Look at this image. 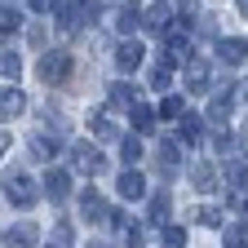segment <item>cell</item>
<instances>
[{"label":"cell","mask_w":248,"mask_h":248,"mask_svg":"<svg viewBox=\"0 0 248 248\" xmlns=\"http://www.w3.org/2000/svg\"><path fill=\"white\" fill-rule=\"evenodd\" d=\"M160 115H164V120H182V115H186V107H182V98H177V93H173V98H164Z\"/></svg>","instance_id":"obj_29"},{"label":"cell","mask_w":248,"mask_h":248,"mask_svg":"<svg viewBox=\"0 0 248 248\" xmlns=\"http://www.w3.org/2000/svg\"><path fill=\"white\" fill-rule=\"evenodd\" d=\"M31 151H36V155H45V160H49V155H58V142H53L49 133H31Z\"/></svg>","instance_id":"obj_20"},{"label":"cell","mask_w":248,"mask_h":248,"mask_svg":"<svg viewBox=\"0 0 248 248\" xmlns=\"http://www.w3.org/2000/svg\"><path fill=\"white\" fill-rule=\"evenodd\" d=\"M18 27H22V14L5 5V14H0V31H5V36H14V31H18Z\"/></svg>","instance_id":"obj_24"},{"label":"cell","mask_w":248,"mask_h":248,"mask_svg":"<svg viewBox=\"0 0 248 248\" xmlns=\"http://www.w3.org/2000/svg\"><path fill=\"white\" fill-rule=\"evenodd\" d=\"M213 146H217V155H222V151H231V133H217V138H213Z\"/></svg>","instance_id":"obj_32"},{"label":"cell","mask_w":248,"mask_h":248,"mask_svg":"<svg viewBox=\"0 0 248 248\" xmlns=\"http://www.w3.org/2000/svg\"><path fill=\"white\" fill-rule=\"evenodd\" d=\"M200 222L204 226H222V208H200Z\"/></svg>","instance_id":"obj_31"},{"label":"cell","mask_w":248,"mask_h":248,"mask_svg":"<svg viewBox=\"0 0 248 248\" xmlns=\"http://www.w3.org/2000/svg\"><path fill=\"white\" fill-rule=\"evenodd\" d=\"M22 107H27V102H22V93H18L14 84H9V89H5V120H9V115H18Z\"/></svg>","instance_id":"obj_27"},{"label":"cell","mask_w":248,"mask_h":248,"mask_svg":"<svg viewBox=\"0 0 248 248\" xmlns=\"http://www.w3.org/2000/svg\"><path fill=\"white\" fill-rule=\"evenodd\" d=\"M217 53H222V62H226V67H239V62L248 58V40H217Z\"/></svg>","instance_id":"obj_12"},{"label":"cell","mask_w":248,"mask_h":248,"mask_svg":"<svg viewBox=\"0 0 248 248\" xmlns=\"http://www.w3.org/2000/svg\"><path fill=\"white\" fill-rule=\"evenodd\" d=\"M120 155H124V164H138V160H142V142H138V138H124V142H120Z\"/></svg>","instance_id":"obj_23"},{"label":"cell","mask_w":248,"mask_h":248,"mask_svg":"<svg viewBox=\"0 0 248 248\" xmlns=\"http://www.w3.org/2000/svg\"><path fill=\"white\" fill-rule=\"evenodd\" d=\"M239 14H244V18H248V0H239Z\"/></svg>","instance_id":"obj_35"},{"label":"cell","mask_w":248,"mask_h":248,"mask_svg":"<svg viewBox=\"0 0 248 248\" xmlns=\"http://www.w3.org/2000/svg\"><path fill=\"white\" fill-rule=\"evenodd\" d=\"M191 182H195V191H200V195H213V186H217V173H213V164H204V160H200V164L191 169Z\"/></svg>","instance_id":"obj_16"},{"label":"cell","mask_w":248,"mask_h":248,"mask_svg":"<svg viewBox=\"0 0 248 248\" xmlns=\"http://www.w3.org/2000/svg\"><path fill=\"white\" fill-rule=\"evenodd\" d=\"M89 248H111V244H102V239H98V244H89Z\"/></svg>","instance_id":"obj_36"},{"label":"cell","mask_w":248,"mask_h":248,"mask_svg":"<svg viewBox=\"0 0 248 248\" xmlns=\"http://www.w3.org/2000/svg\"><path fill=\"white\" fill-rule=\"evenodd\" d=\"M89 129H93V138H98V142H111V138H115L111 111H93V115H89Z\"/></svg>","instance_id":"obj_14"},{"label":"cell","mask_w":248,"mask_h":248,"mask_svg":"<svg viewBox=\"0 0 248 248\" xmlns=\"http://www.w3.org/2000/svg\"><path fill=\"white\" fill-rule=\"evenodd\" d=\"M142 53H146V49H142L138 40H120V49H115V67H120V71H138V67H142Z\"/></svg>","instance_id":"obj_7"},{"label":"cell","mask_w":248,"mask_h":248,"mask_svg":"<svg viewBox=\"0 0 248 248\" xmlns=\"http://www.w3.org/2000/svg\"><path fill=\"white\" fill-rule=\"evenodd\" d=\"M133 129H138V133H151V129H155V111H151L146 102L133 107Z\"/></svg>","instance_id":"obj_19"},{"label":"cell","mask_w":248,"mask_h":248,"mask_svg":"<svg viewBox=\"0 0 248 248\" xmlns=\"http://www.w3.org/2000/svg\"><path fill=\"white\" fill-rule=\"evenodd\" d=\"M115 191H120V200H142L146 195V177L142 173H120V182H115Z\"/></svg>","instance_id":"obj_8"},{"label":"cell","mask_w":248,"mask_h":248,"mask_svg":"<svg viewBox=\"0 0 248 248\" xmlns=\"http://www.w3.org/2000/svg\"><path fill=\"white\" fill-rule=\"evenodd\" d=\"M244 98H248V84H244Z\"/></svg>","instance_id":"obj_38"},{"label":"cell","mask_w":248,"mask_h":248,"mask_svg":"<svg viewBox=\"0 0 248 248\" xmlns=\"http://www.w3.org/2000/svg\"><path fill=\"white\" fill-rule=\"evenodd\" d=\"M200 124H204L200 115H182V120H177V142H186V146H195V142L204 138V129H200Z\"/></svg>","instance_id":"obj_15"},{"label":"cell","mask_w":248,"mask_h":248,"mask_svg":"<svg viewBox=\"0 0 248 248\" xmlns=\"http://www.w3.org/2000/svg\"><path fill=\"white\" fill-rule=\"evenodd\" d=\"M0 71H5V84H14V80L22 76V62H18V53H5V58H0Z\"/></svg>","instance_id":"obj_22"},{"label":"cell","mask_w":248,"mask_h":248,"mask_svg":"<svg viewBox=\"0 0 248 248\" xmlns=\"http://www.w3.org/2000/svg\"><path fill=\"white\" fill-rule=\"evenodd\" d=\"M111 107H138V89L129 84V80H120V84H111Z\"/></svg>","instance_id":"obj_17"},{"label":"cell","mask_w":248,"mask_h":248,"mask_svg":"<svg viewBox=\"0 0 248 248\" xmlns=\"http://www.w3.org/2000/svg\"><path fill=\"white\" fill-rule=\"evenodd\" d=\"M71 5H80V0H67V9H71Z\"/></svg>","instance_id":"obj_37"},{"label":"cell","mask_w":248,"mask_h":248,"mask_svg":"<svg viewBox=\"0 0 248 248\" xmlns=\"http://www.w3.org/2000/svg\"><path fill=\"white\" fill-rule=\"evenodd\" d=\"M208 62L204 58H191V62H186V67H182V80H186V93H208Z\"/></svg>","instance_id":"obj_4"},{"label":"cell","mask_w":248,"mask_h":248,"mask_svg":"<svg viewBox=\"0 0 248 248\" xmlns=\"http://www.w3.org/2000/svg\"><path fill=\"white\" fill-rule=\"evenodd\" d=\"M45 195H49L53 204H62V200L71 195V173H67V169H49V173H45Z\"/></svg>","instance_id":"obj_6"},{"label":"cell","mask_w":248,"mask_h":248,"mask_svg":"<svg viewBox=\"0 0 248 248\" xmlns=\"http://www.w3.org/2000/svg\"><path fill=\"white\" fill-rule=\"evenodd\" d=\"M239 138H244V155H248V124H244V133H239Z\"/></svg>","instance_id":"obj_34"},{"label":"cell","mask_w":248,"mask_h":248,"mask_svg":"<svg viewBox=\"0 0 248 248\" xmlns=\"http://www.w3.org/2000/svg\"><path fill=\"white\" fill-rule=\"evenodd\" d=\"M80 213L89 217V222H111V213H115V208H107V200L89 186V191H80Z\"/></svg>","instance_id":"obj_5"},{"label":"cell","mask_w":248,"mask_h":248,"mask_svg":"<svg viewBox=\"0 0 248 248\" xmlns=\"http://www.w3.org/2000/svg\"><path fill=\"white\" fill-rule=\"evenodd\" d=\"M169 217H173V200H169L164 191H155V200H151V213H146V222L164 231V226H169Z\"/></svg>","instance_id":"obj_10"},{"label":"cell","mask_w":248,"mask_h":248,"mask_svg":"<svg viewBox=\"0 0 248 248\" xmlns=\"http://www.w3.org/2000/svg\"><path fill=\"white\" fill-rule=\"evenodd\" d=\"M222 173H226V182H231L235 191H239V186L248 182V155H235V160H222Z\"/></svg>","instance_id":"obj_13"},{"label":"cell","mask_w":248,"mask_h":248,"mask_svg":"<svg viewBox=\"0 0 248 248\" xmlns=\"http://www.w3.org/2000/svg\"><path fill=\"white\" fill-rule=\"evenodd\" d=\"M160 248H186V231H177V226H164V239H160Z\"/></svg>","instance_id":"obj_30"},{"label":"cell","mask_w":248,"mask_h":248,"mask_svg":"<svg viewBox=\"0 0 248 248\" xmlns=\"http://www.w3.org/2000/svg\"><path fill=\"white\" fill-rule=\"evenodd\" d=\"M49 248H71V226H67V222H58V226H53Z\"/></svg>","instance_id":"obj_25"},{"label":"cell","mask_w":248,"mask_h":248,"mask_svg":"<svg viewBox=\"0 0 248 248\" xmlns=\"http://www.w3.org/2000/svg\"><path fill=\"white\" fill-rule=\"evenodd\" d=\"M67 76H71V53L53 49V53L40 58V80H45V84H62Z\"/></svg>","instance_id":"obj_2"},{"label":"cell","mask_w":248,"mask_h":248,"mask_svg":"<svg viewBox=\"0 0 248 248\" xmlns=\"http://www.w3.org/2000/svg\"><path fill=\"white\" fill-rule=\"evenodd\" d=\"M120 231H124V239H120L124 248H142V226H138V222H124Z\"/></svg>","instance_id":"obj_26"},{"label":"cell","mask_w":248,"mask_h":248,"mask_svg":"<svg viewBox=\"0 0 248 248\" xmlns=\"http://www.w3.org/2000/svg\"><path fill=\"white\" fill-rule=\"evenodd\" d=\"M231 248H244V244H231Z\"/></svg>","instance_id":"obj_39"},{"label":"cell","mask_w":248,"mask_h":248,"mask_svg":"<svg viewBox=\"0 0 248 248\" xmlns=\"http://www.w3.org/2000/svg\"><path fill=\"white\" fill-rule=\"evenodd\" d=\"M36 182H31L27 173H5V200L14 204V208H31L36 204Z\"/></svg>","instance_id":"obj_1"},{"label":"cell","mask_w":248,"mask_h":248,"mask_svg":"<svg viewBox=\"0 0 248 248\" xmlns=\"http://www.w3.org/2000/svg\"><path fill=\"white\" fill-rule=\"evenodd\" d=\"M31 9H36V14H49V9H53V0H31Z\"/></svg>","instance_id":"obj_33"},{"label":"cell","mask_w":248,"mask_h":248,"mask_svg":"<svg viewBox=\"0 0 248 248\" xmlns=\"http://www.w3.org/2000/svg\"><path fill=\"white\" fill-rule=\"evenodd\" d=\"M138 27H146V18H142V5H124V9L115 14V31H120V36H133Z\"/></svg>","instance_id":"obj_9"},{"label":"cell","mask_w":248,"mask_h":248,"mask_svg":"<svg viewBox=\"0 0 248 248\" xmlns=\"http://www.w3.org/2000/svg\"><path fill=\"white\" fill-rule=\"evenodd\" d=\"M169 80H173V62H155V67H151V84L169 89Z\"/></svg>","instance_id":"obj_21"},{"label":"cell","mask_w":248,"mask_h":248,"mask_svg":"<svg viewBox=\"0 0 248 248\" xmlns=\"http://www.w3.org/2000/svg\"><path fill=\"white\" fill-rule=\"evenodd\" d=\"M160 169H164V173H169V177H173V173H177V146H169V142H164V146H160Z\"/></svg>","instance_id":"obj_28"},{"label":"cell","mask_w":248,"mask_h":248,"mask_svg":"<svg viewBox=\"0 0 248 248\" xmlns=\"http://www.w3.org/2000/svg\"><path fill=\"white\" fill-rule=\"evenodd\" d=\"M231 107H235V98H231V84H222V93H213V102H208V120H213V124H226Z\"/></svg>","instance_id":"obj_11"},{"label":"cell","mask_w":248,"mask_h":248,"mask_svg":"<svg viewBox=\"0 0 248 248\" xmlns=\"http://www.w3.org/2000/svg\"><path fill=\"white\" fill-rule=\"evenodd\" d=\"M40 235H36V226H27V222H18V226H9V244H18V248H31Z\"/></svg>","instance_id":"obj_18"},{"label":"cell","mask_w":248,"mask_h":248,"mask_svg":"<svg viewBox=\"0 0 248 248\" xmlns=\"http://www.w3.org/2000/svg\"><path fill=\"white\" fill-rule=\"evenodd\" d=\"M71 169H80V173H102L107 164H102V151L93 146V142H76L71 146Z\"/></svg>","instance_id":"obj_3"}]
</instances>
